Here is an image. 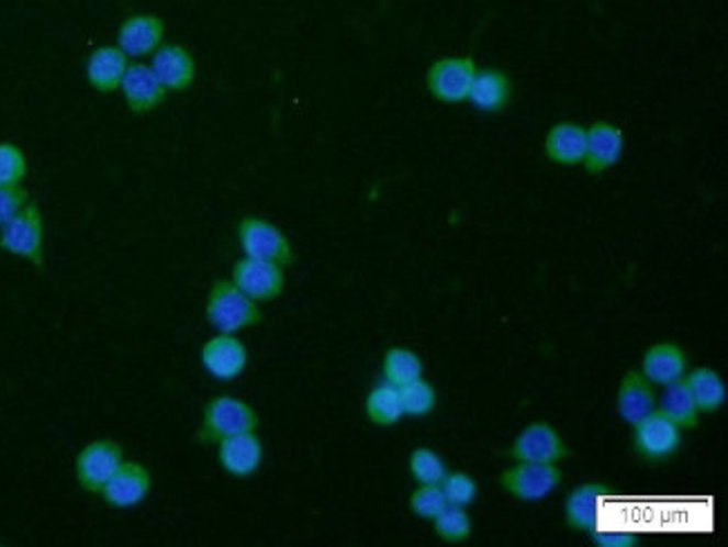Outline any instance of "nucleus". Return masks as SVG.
Segmentation results:
<instances>
[{
    "label": "nucleus",
    "instance_id": "nucleus-1",
    "mask_svg": "<svg viewBox=\"0 0 728 547\" xmlns=\"http://www.w3.org/2000/svg\"><path fill=\"white\" fill-rule=\"evenodd\" d=\"M206 319L220 335H234L245 327L258 325L262 312L254 299L234 286V281H217L206 301Z\"/></svg>",
    "mask_w": 728,
    "mask_h": 547
},
{
    "label": "nucleus",
    "instance_id": "nucleus-2",
    "mask_svg": "<svg viewBox=\"0 0 728 547\" xmlns=\"http://www.w3.org/2000/svg\"><path fill=\"white\" fill-rule=\"evenodd\" d=\"M256 411L236 398H215L204 409V420L198 431L202 445H217L232 435L256 431Z\"/></svg>",
    "mask_w": 728,
    "mask_h": 547
},
{
    "label": "nucleus",
    "instance_id": "nucleus-3",
    "mask_svg": "<svg viewBox=\"0 0 728 547\" xmlns=\"http://www.w3.org/2000/svg\"><path fill=\"white\" fill-rule=\"evenodd\" d=\"M43 215L34 202H27L8 225L0 227V249L21 256L36 267H43Z\"/></svg>",
    "mask_w": 728,
    "mask_h": 547
},
{
    "label": "nucleus",
    "instance_id": "nucleus-4",
    "mask_svg": "<svg viewBox=\"0 0 728 547\" xmlns=\"http://www.w3.org/2000/svg\"><path fill=\"white\" fill-rule=\"evenodd\" d=\"M238 241L247 258L269 260L283 267L294 263V249L288 236L260 217H245L238 227Z\"/></svg>",
    "mask_w": 728,
    "mask_h": 547
},
{
    "label": "nucleus",
    "instance_id": "nucleus-5",
    "mask_svg": "<svg viewBox=\"0 0 728 547\" xmlns=\"http://www.w3.org/2000/svg\"><path fill=\"white\" fill-rule=\"evenodd\" d=\"M563 473L556 465H536V462H518L500 476V484L509 494L525 503H538L549 499L558 489Z\"/></svg>",
    "mask_w": 728,
    "mask_h": 547
},
{
    "label": "nucleus",
    "instance_id": "nucleus-6",
    "mask_svg": "<svg viewBox=\"0 0 728 547\" xmlns=\"http://www.w3.org/2000/svg\"><path fill=\"white\" fill-rule=\"evenodd\" d=\"M478 68L469 57H451L439 59L430 66L426 83L433 97L446 103H460L469 99V90L473 83Z\"/></svg>",
    "mask_w": 728,
    "mask_h": 547
},
{
    "label": "nucleus",
    "instance_id": "nucleus-7",
    "mask_svg": "<svg viewBox=\"0 0 728 547\" xmlns=\"http://www.w3.org/2000/svg\"><path fill=\"white\" fill-rule=\"evenodd\" d=\"M124 462V449L112 440H97L88 445L77 458V480L86 491L101 494L103 484Z\"/></svg>",
    "mask_w": 728,
    "mask_h": 547
},
{
    "label": "nucleus",
    "instance_id": "nucleus-8",
    "mask_svg": "<svg viewBox=\"0 0 728 547\" xmlns=\"http://www.w3.org/2000/svg\"><path fill=\"white\" fill-rule=\"evenodd\" d=\"M234 286L254 301H271L283 294L285 288L283 265L245 258L234 267Z\"/></svg>",
    "mask_w": 728,
    "mask_h": 547
},
{
    "label": "nucleus",
    "instance_id": "nucleus-9",
    "mask_svg": "<svg viewBox=\"0 0 728 547\" xmlns=\"http://www.w3.org/2000/svg\"><path fill=\"white\" fill-rule=\"evenodd\" d=\"M682 447V431L661 413H650L635 424V449L646 460H665Z\"/></svg>",
    "mask_w": 728,
    "mask_h": 547
},
{
    "label": "nucleus",
    "instance_id": "nucleus-10",
    "mask_svg": "<svg viewBox=\"0 0 728 547\" xmlns=\"http://www.w3.org/2000/svg\"><path fill=\"white\" fill-rule=\"evenodd\" d=\"M568 447L563 437L549 424H531L518 437L509 451L518 462H536V465H556L568 458Z\"/></svg>",
    "mask_w": 728,
    "mask_h": 547
},
{
    "label": "nucleus",
    "instance_id": "nucleus-11",
    "mask_svg": "<svg viewBox=\"0 0 728 547\" xmlns=\"http://www.w3.org/2000/svg\"><path fill=\"white\" fill-rule=\"evenodd\" d=\"M153 478L150 471L139 462H122V467L112 473L103 484L101 496L110 507L128 510L139 505L150 491Z\"/></svg>",
    "mask_w": 728,
    "mask_h": 547
},
{
    "label": "nucleus",
    "instance_id": "nucleus-12",
    "mask_svg": "<svg viewBox=\"0 0 728 547\" xmlns=\"http://www.w3.org/2000/svg\"><path fill=\"white\" fill-rule=\"evenodd\" d=\"M249 355L240 339L234 335H220L204 344L202 348V366L209 375L220 381H232L240 377L247 368Z\"/></svg>",
    "mask_w": 728,
    "mask_h": 547
},
{
    "label": "nucleus",
    "instance_id": "nucleus-13",
    "mask_svg": "<svg viewBox=\"0 0 728 547\" xmlns=\"http://www.w3.org/2000/svg\"><path fill=\"white\" fill-rule=\"evenodd\" d=\"M166 32L164 19L155 14H135L128 16L117 34V47L126 54V57L142 59L148 54H155V49L161 45Z\"/></svg>",
    "mask_w": 728,
    "mask_h": 547
},
{
    "label": "nucleus",
    "instance_id": "nucleus-14",
    "mask_svg": "<svg viewBox=\"0 0 728 547\" xmlns=\"http://www.w3.org/2000/svg\"><path fill=\"white\" fill-rule=\"evenodd\" d=\"M150 70L166 90L182 92L195 81V59L182 45H159L153 54Z\"/></svg>",
    "mask_w": 728,
    "mask_h": 547
},
{
    "label": "nucleus",
    "instance_id": "nucleus-15",
    "mask_svg": "<svg viewBox=\"0 0 728 547\" xmlns=\"http://www.w3.org/2000/svg\"><path fill=\"white\" fill-rule=\"evenodd\" d=\"M217 460L222 469L236 476V478H249L254 476L262 465V443L254 431L238 433L227 437V440L217 443Z\"/></svg>",
    "mask_w": 728,
    "mask_h": 547
},
{
    "label": "nucleus",
    "instance_id": "nucleus-16",
    "mask_svg": "<svg viewBox=\"0 0 728 547\" xmlns=\"http://www.w3.org/2000/svg\"><path fill=\"white\" fill-rule=\"evenodd\" d=\"M624 133L619 126L598 122L587 131V150H585V169L590 174H603L612 169L624 155Z\"/></svg>",
    "mask_w": 728,
    "mask_h": 547
},
{
    "label": "nucleus",
    "instance_id": "nucleus-17",
    "mask_svg": "<svg viewBox=\"0 0 728 547\" xmlns=\"http://www.w3.org/2000/svg\"><path fill=\"white\" fill-rule=\"evenodd\" d=\"M122 92L131 113L146 115L166 99L168 90L157 81L150 66H128L122 81Z\"/></svg>",
    "mask_w": 728,
    "mask_h": 547
},
{
    "label": "nucleus",
    "instance_id": "nucleus-18",
    "mask_svg": "<svg viewBox=\"0 0 728 547\" xmlns=\"http://www.w3.org/2000/svg\"><path fill=\"white\" fill-rule=\"evenodd\" d=\"M128 70V57L120 47H97L88 59V81L99 92H115L122 88L124 75Z\"/></svg>",
    "mask_w": 728,
    "mask_h": 547
},
{
    "label": "nucleus",
    "instance_id": "nucleus-19",
    "mask_svg": "<svg viewBox=\"0 0 728 547\" xmlns=\"http://www.w3.org/2000/svg\"><path fill=\"white\" fill-rule=\"evenodd\" d=\"M547 157L563 167H574V164H583L585 150H587V131L579 124H556L545 142Z\"/></svg>",
    "mask_w": 728,
    "mask_h": 547
},
{
    "label": "nucleus",
    "instance_id": "nucleus-20",
    "mask_svg": "<svg viewBox=\"0 0 728 547\" xmlns=\"http://www.w3.org/2000/svg\"><path fill=\"white\" fill-rule=\"evenodd\" d=\"M686 372V353L677 344H657L643 357V377L652 384L668 387Z\"/></svg>",
    "mask_w": 728,
    "mask_h": 547
},
{
    "label": "nucleus",
    "instance_id": "nucleus-21",
    "mask_svg": "<svg viewBox=\"0 0 728 547\" xmlns=\"http://www.w3.org/2000/svg\"><path fill=\"white\" fill-rule=\"evenodd\" d=\"M654 393L648 384V379L639 372H628L621 381L619 398H616V409L619 415L628 424H639L643 417L654 413Z\"/></svg>",
    "mask_w": 728,
    "mask_h": 547
},
{
    "label": "nucleus",
    "instance_id": "nucleus-22",
    "mask_svg": "<svg viewBox=\"0 0 728 547\" xmlns=\"http://www.w3.org/2000/svg\"><path fill=\"white\" fill-rule=\"evenodd\" d=\"M607 494V489L598 482H585L570 491L565 503V521L572 529L592 534L596 529L598 505L601 499Z\"/></svg>",
    "mask_w": 728,
    "mask_h": 547
},
{
    "label": "nucleus",
    "instance_id": "nucleus-23",
    "mask_svg": "<svg viewBox=\"0 0 728 547\" xmlns=\"http://www.w3.org/2000/svg\"><path fill=\"white\" fill-rule=\"evenodd\" d=\"M512 99V81L500 70H478L469 90V101L484 113H497Z\"/></svg>",
    "mask_w": 728,
    "mask_h": 547
},
{
    "label": "nucleus",
    "instance_id": "nucleus-24",
    "mask_svg": "<svg viewBox=\"0 0 728 547\" xmlns=\"http://www.w3.org/2000/svg\"><path fill=\"white\" fill-rule=\"evenodd\" d=\"M659 413L668 417L672 424H677L680 428H693L697 426L699 420V409L697 402L688 389L684 379L675 381V384H668L661 400H659Z\"/></svg>",
    "mask_w": 728,
    "mask_h": 547
},
{
    "label": "nucleus",
    "instance_id": "nucleus-25",
    "mask_svg": "<svg viewBox=\"0 0 728 547\" xmlns=\"http://www.w3.org/2000/svg\"><path fill=\"white\" fill-rule=\"evenodd\" d=\"M366 413L372 424L377 426H392L397 424L404 417V406H402V395L400 389L388 384L374 387L366 400Z\"/></svg>",
    "mask_w": 728,
    "mask_h": 547
},
{
    "label": "nucleus",
    "instance_id": "nucleus-26",
    "mask_svg": "<svg viewBox=\"0 0 728 547\" xmlns=\"http://www.w3.org/2000/svg\"><path fill=\"white\" fill-rule=\"evenodd\" d=\"M686 384L702 413H715L726 402V384L713 368H697L686 379Z\"/></svg>",
    "mask_w": 728,
    "mask_h": 547
},
{
    "label": "nucleus",
    "instance_id": "nucleus-27",
    "mask_svg": "<svg viewBox=\"0 0 728 547\" xmlns=\"http://www.w3.org/2000/svg\"><path fill=\"white\" fill-rule=\"evenodd\" d=\"M424 372L422 359L406 348H390L383 357V381L392 387H406L411 381L419 379Z\"/></svg>",
    "mask_w": 728,
    "mask_h": 547
},
{
    "label": "nucleus",
    "instance_id": "nucleus-28",
    "mask_svg": "<svg viewBox=\"0 0 728 547\" xmlns=\"http://www.w3.org/2000/svg\"><path fill=\"white\" fill-rule=\"evenodd\" d=\"M435 532L446 543H462L471 536V518L464 507L448 505L435 518Z\"/></svg>",
    "mask_w": 728,
    "mask_h": 547
},
{
    "label": "nucleus",
    "instance_id": "nucleus-29",
    "mask_svg": "<svg viewBox=\"0 0 728 547\" xmlns=\"http://www.w3.org/2000/svg\"><path fill=\"white\" fill-rule=\"evenodd\" d=\"M408 469H411V476L419 484H441V480L448 473L446 462L441 460V456H437L435 451H430L426 447H419L411 454Z\"/></svg>",
    "mask_w": 728,
    "mask_h": 547
},
{
    "label": "nucleus",
    "instance_id": "nucleus-30",
    "mask_svg": "<svg viewBox=\"0 0 728 547\" xmlns=\"http://www.w3.org/2000/svg\"><path fill=\"white\" fill-rule=\"evenodd\" d=\"M400 395H402L404 415H411V417H424V415H428L435 409V402H437L435 389L428 384V381H424L422 377L415 379V381H411V384L402 387Z\"/></svg>",
    "mask_w": 728,
    "mask_h": 547
},
{
    "label": "nucleus",
    "instance_id": "nucleus-31",
    "mask_svg": "<svg viewBox=\"0 0 728 547\" xmlns=\"http://www.w3.org/2000/svg\"><path fill=\"white\" fill-rule=\"evenodd\" d=\"M27 176V159L16 144L0 142V187H19Z\"/></svg>",
    "mask_w": 728,
    "mask_h": 547
},
{
    "label": "nucleus",
    "instance_id": "nucleus-32",
    "mask_svg": "<svg viewBox=\"0 0 728 547\" xmlns=\"http://www.w3.org/2000/svg\"><path fill=\"white\" fill-rule=\"evenodd\" d=\"M441 491L448 505L469 507L478 496V482L462 471L446 473V478L441 480Z\"/></svg>",
    "mask_w": 728,
    "mask_h": 547
},
{
    "label": "nucleus",
    "instance_id": "nucleus-33",
    "mask_svg": "<svg viewBox=\"0 0 728 547\" xmlns=\"http://www.w3.org/2000/svg\"><path fill=\"white\" fill-rule=\"evenodd\" d=\"M411 512L419 518L433 521L441 510L448 507L441 484H422L411 496Z\"/></svg>",
    "mask_w": 728,
    "mask_h": 547
},
{
    "label": "nucleus",
    "instance_id": "nucleus-34",
    "mask_svg": "<svg viewBox=\"0 0 728 547\" xmlns=\"http://www.w3.org/2000/svg\"><path fill=\"white\" fill-rule=\"evenodd\" d=\"M27 202L30 196L21 187H0V227L8 225Z\"/></svg>",
    "mask_w": 728,
    "mask_h": 547
},
{
    "label": "nucleus",
    "instance_id": "nucleus-35",
    "mask_svg": "<svg viewBox=\"0 0 728 547\" xmlns=\"http://www.w3.org/2000/svg\"><path fill=\"white\" fill-rule=\"evenodd\" d=\"M590 538L598 547H635V545H639V534H635V532H619V529H609V532L594 529L590 534Z\"/></svg>",
    "mask_w": 728,
    "mask_h": 547
}]
</instances>
